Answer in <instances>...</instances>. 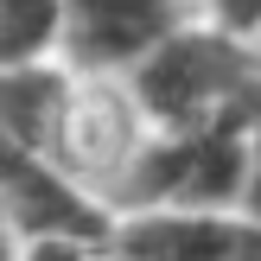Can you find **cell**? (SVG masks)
Instances as JSON below:
<instances>
[{"mask_svg": "<svg viewBox=\"0 0 261 261\" xmlns=\"http://www.w3.org/2000/svg\"><path fill=\"white\" fill-rule=\"evenodd\" d=\"M178 0H64V51L83 70L140 64L160 38H172Z\"/></svg>", "mask_w": 261, "mask_h": 261, "instance_id": "3957f363", "label": "cell"}, {"mask_svg": "<svg viewBox=\"0 0 261 261\" xmlns=\"http://www.w3.org/2000/svg\"><path fill=\"white\" fill-rule=\"evenodd\" d=\"M0 261H25V242H19V229L0 217Z\"/></svg>", "mask_w": 261, "mask_h": 261, "instance_id": "ba28073f", "label": "cell"}, {"mask_svg": "<svg viewBox=\"0 0 261 261\" xmlns=\"http://www.w3.org/2000/svg\"><path fill=\"white\" fill-rule=\"evenodd\" d=\"M25 261H89V242H38L25 249Z\"/></svg>", "mask_w": 261, "mask_h": 261, "instance_id": "52a82bcc", "label": "cell"}, {"mask_svg": "<svg viewBox=\"0 0 261 261\" xmlns=\"http://www.w3.org/2000/svg\"><path fill=\"white\" fill-rule=\"evenodd\" d=\"M64 45V0H0V64H32Z\"/></svg>", "mask_w": 261, "mask_h": 261, "instance_id": "8992f818", "label": "cell"}, {"mask_svg": "<svg viewBox=\"0 0 261 261\" xmlns=\"http://www.w3.org/2000/svg\"><path fill=\"white\" fill-rule=\"evenodd\" d=\"M242 115L229 109L217 121L198 127H172V140L160 147H140V160L127 166L121 198L127 204H223L242 191V172H249V153H242Z\"/></svg>", "mask_w": 261, "mask_h": 261, "instance_id": "7a4b0ae2", "label": "cell"}, {"mask_svg": "<svg viewBox=\"0 0 261 261\" xmlns=\"http://www.w3.org/2000/svg\"><path fill=\"white\" fill-rule=\"evenodd\" d=\"M70 109H76L70 83H64V70H51L45 58H32V64H0V140H7V147L64 166Z\"/></svg>", "mask_w": 261, "mask_h": 261, "instance_id": "277c9868", "label": "cell"}, {"mask_svg": "<svg viewBox=\"0 0 261 261\" xmlns=\"http://www.w3.org/2000/svg\"><path fill=\"white\" fill-rule=\"evenodd\" d=\"M249 198H255V211H261V140H255V153H249Z\"/></svg>", "mask_w": 261, "mask_h": 261, "instance_id": "30bf717a", "label": "cell"}, {"mask_svg": "<svg viewBox=\"0 0 261 261\" xmlns=\"http://www.w3.org/2000/svg\"><path fill=\"white\" fill-rule=\"evenodd\" d=\"M134 102L166 127H198L229 109H255V70L249 51L229 38L191 32V38H160L134 64Z\"/></svg>", "mask_w": 261, "mask_h": 261, "instance_id": "6da1fadb", "label": "cell"}, {"mask_svg": "<svg viewBox=\"0 0 261 261\" xmlns=\"http://www.w3.org/2000/svg\"><path fill=\"white\" fill-rule=\"evenodd\" d=\"M0 147H7V140H0Z\"/></svg>", "mask_w": 261, "mask_h": 261, "instance_id": "8fae6325", "label": "cell"}, {"mask_svg": "<svg viewBox=\"0 0 261 261\" xmlns=\"http://www.w3.org/2000/svg\"><path fill=\"white\" fill-rule=\"evenodd\" d=\"M223 13H229L236 25H255V19H261V0H223Z\"/></svg>", "mask_w": 261, "mask_h": 261, "instance_id": "9c48e42d", "label": "cell"}, {"mask_svg": "<svg viewBox=\"0 0 261 261\" xmlns=\"http://www.w3.org/2000/svg\"><path fill=\"white\" fill-rule=\"evenodd\" d=\"M127 261H261V229L223 217H140L121 236Z\"/></svg>", "mask_w": 261, "mask_h": 261, "instance_id": "5b68a950", "label": "cell"}]
</instances>
